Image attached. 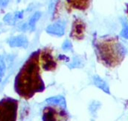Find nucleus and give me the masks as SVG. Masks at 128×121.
Segmentation results:
<instances>
[{
  "label": "nucleus",
  "mask_w": 128,
  "mask_h": 121,
  "mask_svg": "<svg viewBox=\"0 0 128 121\" xmlns=\"http://www.w3.org/2000/svg\"><path fill=\"white\" fill-rule=\"evenodd\" d=\"M42 121H68L69 115L66 108L56 105H49L43 108Z\"/></svg>",
  "instance_id": "nucleus-4"
},
{
  "label": "nucleus",
  "mask_w": 128,
  "mask_h": 121,
  "mask_svg": "<svg viewBox=\"0 0 128 121\" xmlns=\"http://www.w3.org/2000/svg\"><path fill=\"white\" fill-rule=\"evenodd\" d=\"M46 102L49 104V105H60L61 107H64L66 108V99L64 96H52L48 98Z\"/></svg>",
  "instance_id": "nucleus-9"
},
{
  "label": "nucleus",
  "mask_w": 128,
  "mask_h": 121,
  "mask_svg": "<svg viewBox=\"0 0 128 121\" xmlns=\"http://www.w3.org/2000/svg\"><path fill=\"white\" fill-rule=\"evenodd\" d=\"M18 101L12 98H4L0 101V121H16Z\"/></svg>",
  "instance_id": "nucleus-3"
},
{
  "label": "nucleus",
  "mask_w": 128,
  "mask_h": 121,
  "mask_svg": "<svg viewBox=\"0 0 128 121\" xmlns=\"http://www.w3.org/2000/svg\"><path fill=\"white\" fill-rule=\"evenodd\" d=\"M40 62L45 71H54L58 67V62L52 55V51L50 48H45L40 50Z\"/></svg>",
  "instance_id": "nucleus-5"
},
{
  "label": "nucleus",
  "mask_w": 128,
  "mask_h": 121,
  "mask_svg": "<svg viewBox=\"0 0 128 121\" xmlns=\"http://www.w3.org/2000/svg\"><path fill=\"white\" fill-rule=\"evenodd\" d=\"M29 28V26H28V23L27 24V23H24V24H22V26H21V30L22 31H26Z\"/></svg>",
  "instance_id": "nucleus-19"
},
{
  "label": "nucleus",
  "mask_w": 128,
  "mask_h": 121,
  "mask_svg": "<svg viewBox=\"0 0 128 121\" xmlns=\"http://www.w3.org/2000/svg\"><path fill=\"white\" fill-rule=\"evenodd\" d=\"M86 32V24L84 22L77 18L74 20L72 26V30L70 32V37L74 40H81L84 38Z\"/></svg>",
  "instance_id": "nucleus-6"
},
{
  "label": "nucleus",
  "mask_w": 128,
  "mask_h": 121,
  "mask_svg": "<svg viewBox=\"0 0 128 121\" xmlns=\"http://www.w3.org/2000/svg\"><path fill=\"white\" fill-rule=\"evenodd\" d=\"M93 80V83L96 85L97 88H98L99 89L102 90L104 92L106 93H110V88L107 85V84L98 76H94L92 78Z\"/></svg>",
  "instance_id": "nucleus-10"
},
{
  "label": "nucleus",
  "mask_w": 128,
  "mask_h": 121,
  "mask_svg": "<svg viewBox=\"0 0 128 121\" xmlns=\"http://www.w3.org/2000/svg\"><path fill=\"white\" fill-rule=\"evenodd\" d=\"M16 18L14 17V15H13L12 14H7L4 18H3V21L4 23H5L7 25H10V26H14L16 23Z\"/></svg>",
  "instance_id": "nucleus-14"
},
{
  "label": "nucleus",
  "mask_w": 128,
  "mask_h": 121,
  "mask_svg": "<svg viewBox=\"0 0 128 121\" xmlns=\"http://www.w3.org/2000/svg\"><path fill=\"white\" fill-rule=\"evenodd\" d=\"M84 66V63L82 59L80 57H74L72 63L69 65V68L74 69V68H81Z\"/></svg>",
  "instance_id": "nucleus-13"
},
{
  "label": "nucleus",
  "mask_w": 128,
  "mask_h": 121,
  "mask_svg": "<svg viewBox=\"0 0 128 121\" xmlns=\"http://www.w3.org/2000/svg\"><path fill=\"white\" fill-rule=\"evenodd\" d=\"M122 35L124 36L125 37H128V29H124L122 32Z\"/></svg>",
  "instance_id": "nucleus-20"
},
{
  "label": "nucleus",
  "mask_w": 128,
  "mask_h": 121,
  "mask_svg": "<svg viewBox=\"0 0 128 121\" xmlns=\"http://www.w3.org/2000/svg\"><path fill=\"white\" fill-rule=\"evenodd\" d=\"M93 48L97 60L107 68H115L124 60L127 53L125 46L118 36H95Z\"/></svg>",
  "instance_id": "nucleus-2"
},
{
  "label": "nucleus",
  "mask_w": 128,
  "mask_h": 121,
  "mask_svg": "<svg viewBox=\"0 0 128 121\" xmlns=\"http://www.w3.org/2000/svg\"><path fill=\"white\" fill-rule=\"evenodd\" d=\"M9 3V0H0V8H4L8 6Z\"/></svg>",
  "instance_id": "nucleus-18"
},
{
  "label": "nucleus",
  "mask_w": 128,
  "mask_h": 121,
  "mask_svg": "<svg viewBox=\"0 0 128 121\" xmlns=\"http://www.w3.org/2000/svg\"><path fill=\"white\" fill-rule=\"evenodd\" d=\"M72 44L71 43L70 40H66L62 44V49L64 51H70V50H72Z\"/></svg>",
  "instance_id": "nucleus-15"
},
{
  "label": "nucleus",
  "mask_w": 128,
  "mask_h": 121,
  "mask_svg": "<svg viewBox=\"0 0 128 121\" xmlns=\"http://www.w3.org/2000/svg\"><path fill=\"white\" fill-rule=\"evenodd\" d=\"M5 71V64L2 59H0V82L2 80L3 76Z\"/></svg>",
  "instance_id": "nucleus-16"
},
{
  "label": "nucleus",
  "mask_w": 128,
  "mask_h": 121,
  "mask_svg": "<svg viewBox=\"0 0 128 121\" xmlns=\"http://www.w3.org/2000/svg\"><path fill=\"white\" fill-rule=\"evenodd\" d=\"M41 12L40 11H36L32 17L30 18L29 22H28V26H29V29H31V31L35 30V27H36V23H37V21L40 19L41 17Z\"/></svg>",
  "instance_id": "nucleus-12"
},
{
  "label": "nucleus",
  "mask_w": 128,
  "mask_h": 121,
  "mask_svg": "<svg viewBox=\"0 0 128 121\" xmlns=\"http://www.w3.org/2000/svg\"><path fill=\"white\" fill-rule=\"evenodd\" d=\"M67 2L77 9L85 10L89 7L90 0H67Z\"/></svg>",
  "instance_id": "nucleus-11"
},
{
  "label": "nucleus",
  "mask_w": 128,
  "mask_h": 121,
  "mask_svg": "<svg viewBox=\"0 0 128 121\" xmlns=\"http://www.w3.org/2000/svg\"><path fill=\"white\" fill-rule=\"evenodd\" d=\"M8 43L10 47H23L27 48L28 46V38L25 35H17L8 39Z\"/></svg>",
  "instance_id": "nucleus-8"
},
{
  "label": "nucleus",
  "mask_w": 128,
  "mask_h": 121,
  "mask_svg": "<svg viewBox=\"0 0 128 121\" xmlns=\"http://www.w3.org/2000/svg\"><path fill=\"white\" fill-rule=\"evenodd\" d=\"M23 11H16L14 14V17L16 18V20H20L23 18Z\"/></svg>",
  "instance_id": "nucleus-17"
},
{
  "label": "nucleus",
  "mask_w": 128,
  "mask_h": 121,
  "mask_svg": "<svg viewBox=\"0 0 128 121\" xmlns=\"http://www.w3.org/2000/svg\"><path fill=\"white\" fill-rule=\"evenodd\" d=\"M40 50L32 53L15 79V91L26 99L32 98L36 93L42 92L46 88L40 75Z\"/></svg>",
  "instance_id": "nucleus-1"
},
{
  "label": "nucleus",
  "mask_w": 128,
  "mask_h": 121,
  "mask_svg": "<svg viewBox=\"0 0 128 121\" xmlns=\"http://www.w3.org/2000/svg\"><path fill=\"white\" fill-rule=\"evenodd\" d=\"M46 32L51 35L57 36V37H62L65 34V25L64 22L58 21L55 22L46 28Z\"/></svg>",
  "instance_id": "nucleus-7"
},
{
  "label": "nucleus",
  "mask_w": 128,
  "mask_h": 121,
  "mask_svg": "<svg viewBox=\"0 0 128 121\" xmlns=\"http://www.w3.org/2000/svg\"><path fill=\"white\" fill-rule=\"evenodd\" d=\"M127 11V14H128V4L127 5V11Z\"/></svg>",
  "instance_id": "nucleus-21"
}]
</instances>
